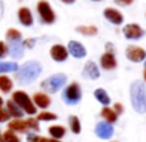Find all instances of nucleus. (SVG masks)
Instances as JSON below:
<instances>
[{"instance_id": "obj_1", "label": "nucleus", "mask_w": 146, "mask_h": 142, "mask_svg": "<svg viewBox=\"0 0 146 142\" xmlns=\"http://www.w3.org/2000/svg\"><path fill=\"white\" fill-rule=\"evenodd\" d=\"M42 65L37 60H27L15 72V79L20 85H30L42 75Z\"/></svg>"}, {"instance_id": "obj_2", "label": "nucleus", "mask_w": 146, "mask_h": 142, "mask_svg": "<svg viewBox=\"0 0 146 142\" xmlns=\"http://www.w3.org/2000/svg\"><path fill=\"white\" fill-rule=\"evenodd\" d=\"M130 102L132 108L137 113H146V86L142 81H135L130 83Z\"/></svg>"}, {"instance_id": "obj_3", "label": "nucleus", "mask_w": 146, "mask_h": 142, "mask_svg": "<svg viewBox=\"0 0 146 142\" xmlns=\"http://www.w3.org/2000/svg\"><path fill=\"white\" fill-rule=\"evenodd\" d=\"M7 129L16 132V133H27V132H39L40 131V125L39 121L33 116L27 118V119H12L7 122Z\"/></svg>"}, {"instance_id": "obj_4", "label": "nucleus", "mask_w": 146, "mask_h": 142, "mask_svg": "<svg viewBox=\"0 0 146 142\" xmlns=\"http://www.w3.org/2000/svg\"><path fill=\"white\" fill-rule=\"evenodd\" d=\"M66 85H67V76L64 73H54V75H50L49 78H46L44 81H42L40 88L46 93H56V92L62 91Z\"/></svg>"}, {"instance_id": "obj_5", "label": "nucleus", "mask_w": 146, "mask_h": 142, "mask_svg": "<svg viewBox=\"0 0 146 142\" xmlns=\"http://www.w3.org/2000/svg\"><path fill=\"white\" fill-rule=\"evenodd\" d=\"M12 101H15V102L19 105V108H20L26 115L35 116V115L37 113V108L35 106L32 98H30L25 91H15V92L12 93Z\"/></svg>"}, {"instance_id": "obj_6", "label": "nucleus", "mask_w": 146, "mask_h": 142, "mask_svg": "<svg viewBox=\"0 0 146 142\" xmlns=\"http://www.w3.org/2000/svg\"><path fill=\"white\" fill-rule=\"evenodd\" d=\"M82 86L78 83V82H72L69 85H66L63 88V92H62V99L66 105H78L80 101H82Z\"/></svg>"}, {"instance_id": "obj_7", "label": "nucleus", "mask_w": 146, "mask_h": 142, "mask_svg": "<svg viewBox=\"0 0 146 142\" xmlns=\"http://www.w3.org/2000/svg\"><path fill=\"white\" fill-rule=\"evenodd\" d=\"M36 10L43 25H53L56 22V13L53 12L52 5L47 0H39L36 5Z\"/></svg>"}, {"instance_id": "obj_8", "label": "nucleus", "mask_w": 146, "mask_h": 142, "mask_svg": "<svg viewBox=\"0 0 146 142\" xmlns=\"http://www.w3.org/2000/svg\"><path fill=\"white\" fill-rule=\"evenodd\" d=\"M49 55L52 57V60L57 62V63H63L67 60L69 57V52H67V47L64 45H60V43H56L50 47L49 50Z\"/></svg>"}, {"instance_id": "obj_9", "label": "nucleus", "mask_w": 146, "mask_h": 142, "mask_svg": "<svg viewBox=\"0 0 146 142\" xmlns=\"http://www.w3.org/2000/svg\"><path fill=\"white\" fill-rule=\"evenodd\" d=\"M82 76L85 79H90V81H98L100 78V69L99 66L93 62V60H88L83 66L82 70Z\"/></svg>"}, {"instance_id": "obj_10", "label": "nucleus", "mask_w": 146, "mask_h": 142, "mask_svg": "<svg viewBox=\"0 0 146 142\" xmlns=\"http://www.w3.org/2000/svg\"><path fill=\"white\" fill-rule=\"evenodd\" d=\"M126 57H127V60L135 62V63L143 62L146 59V50L139 47V46L130 45V46L126 47Z\"/></svg>"}, {"instance_id": "obj_11", "label": "nucleus", "mask_w": 146, "mask_h": 142, "mask_svg": "<svg viewBox=\"0 0 146 142\" xmlns=\"http://www.w3.org/2000/svg\"><path fill=\"white\" fill-rule=\"evenodd\" d=\"M123 35L129 40H139V39L143 37L145 30L136 23H129V25H126L123 27Z\"/></svg>"}, {"instance_id": "obj_12", "label": "nucleus", "mask_w": 146, "mask_h": 142, "mask_svg": "<svg viewBox=\"0 0 146 142\" xmlns=\"http://www.w3.org/2000/svg\"><path fill=\"white\" fill-rule=\"evenodd\" d=\"M95 133L100 139H110L113 136V133H115V129H113V125L112 123H108V122L102 121V122H98L96 123Z\"/></svg>"}, {"instance_id": "obj_13", "label": "nucleus", "mask_w": 146, "mask_h": 142, "mask_svg": "<svg viewBox=\"0 0 146 142\" xmlns=\"http://www.w3.org/2000/svg\"><path fill=\"white\" fill-rule=\"evenodd\" d=\"M67 52H69L70 56H73L75 59H83L88 55L86 47L78 40H70L67 43Z\"/></svg>"}, {"instance_id": "obj_14", "label": "nucleus", "mask_w": 146, "mask_h": 142, "mask_svg": "<svg viewBox=\"0 0 146 142\" xmlns=\"http://www.w3.org/2000/svg\"><path fill=\"white\" fill-rule=\"evenodd\" d=\"M103 16H105V19H106L108 22H110V23L115 25V26H120V25L123 23V20H125L123 15H122L117 9H113V7H106V9L103 10Z\"/></svg>"}, {"instance_id": "obj_15", "label": "nucleus", "mask_w": 146, "mask_h": 142, "mask_svg": "<svg viewBox=\"0 0 146 142\" xmlns=\"http://www.w3.org/2000/svg\"><path fill=\"white\" fill-rule=\"evenodd\" d=\"M17 20L25 27H32L33 23H35V19H33V15H32L30 9L25 7V6L19 7V10H17Z\"/></svg>"}, {"instance_id": "obj_16", "label": "nucleus", "mask_w": 146, "mask_h": 142, "mask_svg": "<svg viewBox=\"0 0 146 142\" xmlns=\"http://www.w3.org/2000/svg\"><path fill=\"white\" fill-rule=\"evenodd\" d=\"M7 53L15 59H20L25 55V46L22 40H15V42H7Z\"/></svg>"}, {"instance_id": "obj_17", "label": "nucleus", "mask_w": 146, "mask_h": 142, "mask_svg": "<svg viewBox=\"0 0 146 142\" xmlns=\"http://www.w3.org/2000/svg\"><path fill=\"white\" fill-rule=\"evenodd\" d=\"M32 101H33V103H35L36 108L43 109V111H46L52 105V99H50L49 93H46V92H36L33 95Z\"/></svg>"}, {"instance_id": "obj_18", "label": "nucleus", "mask_w": 146, "mask_h": 142, "mask_svg": "<svg viewBox=\"0 0 146 142\" xmlns=\"http://www.w3.org/2000/svg\"><path fill=\"white\" fill-rule=\"evenodd\" d=\"M116 66H117V60L115 57V53L105 52L100 56V67L102 69H105V70H113Z\"/></svg>"}, {"instance_id": "obj_19", "label": "nucleus", "mask_w": 146, "mask_h": 142, "mask_svg": "<svg viewBox=\"0 0 146 142\" xmlns=\"http://www.w3.org/2000/svg\"><path fill=\"white\" fill-rule=\"evenodd\" d=\"M5 103H6V109H7L10 118H13V119H20V118H23L25 112L19 108V105H17L15 101L9 99V101H6Z\"/></svg>"}, {"instance_id": "obj_20", "label": "nucleus", "mask_w": 146, "mask_h": 142, "mask_svg": "<svg viewBox=\"0 0 146 142\" xmlns=\"http://www.w3.org/2000/svg\"><path fill=\"white\" fill-rule=\"evenodd\" d=\"M93 96H95V99H96L100 105H103V106H109V105H110V96H109V93H108L103 88L95 89Z\"/></svg>"}, {"instance_id": "obj_21", "label": "nucleus", "mask_w": 146, "mask_h": 142, "mask_svg": "<svg viewBox=\"0 0 146 142\" xmlns=\"http://www.w3.org/2000/svg\"><path fill=\"white\" fill-rule=\"evenodd\" d=\"M67 125H69V129H70L72 133L79 135V133L82 132V123H80L79 116H76V115H70V116H69Z\"/></svg>"}, {"instance_id": "obj_22", "label": "nucleus", "mask_w": 146, "mask_h": 142, "mask_svg": "<svg viewBox=\"0 0 146 142\" xmlns=\"http://www.w3.org/2000/svg\"><path fill=\"white\" fill-rule=\"evenodd\" d=\"M100 116L103 118L105 122L113 125V123L117 121V116H119V115H116V112H115L112 108H109V106H103V109L100 111Z\"/></svg>"}, {"instance_id": "obj_23", "label": "nucleus", "mask_w": 146, "mask_h": 142, "mask_svg": "<svg viewBox=\"0 0 146 142\" xmlns=\"http://www.w3.org/2000/svg\"><path fill=\"white\" fill-rule=\"evenodd\" d=\"M13 91V79L7 75H0V92L10 93Z\"/></svg>"}, {"instance_id": "obj_24", "label": "nucleus", "mask_w": 146, "mask_h": 142, "mask_svg": "<svg viewBox=\"0 0 146 142\" xmlns=\"http://www.w3.org/2000/svg\"><path fill=\"white\" fill-rule=\"evenodd\" d=\"M19 69V63L13 62H0V75H6V73H15Z\"/></svg>"}, {"instance_id": "obj_25", "label": "nucleus", "mask_w": 146, "mask_h": 142, "mask_svg": "<svg viewBox=\"0 0 146 142\" xmlns=\"http://www.w3.org/2000/svg\"><path fill=\"white\" fill-rule=\"evenodd\" d=\"M47 132L53 139H62L66 135V128L63 125H52V126H49Z\"/></svg>"}, {"instance_id": "obj_26", "label": "nucleus", "mask_w": 146, "mask_h": 142, "mask_svg": "<svg viewBox=\"0 0 146 142\" xmlns=\"http://www.w3.org/2000/svg\"><path fill=\"white\" fill-rule=\"evenodd\" d=\"M76 32L80 33L82 36H96L98 35V27L95 25H88V26H78L76 27Z\"/></svg>"}, {"instance_id": "obj_27", "label": "nucleus", "mask_w": 146, "mask_h": 142, "mask_svg": "<svg viewBox=\"0 0 146 142\" xmlns=\"http://www.w3.org/2000/svg\"><path fill=\"white\" fill-rule=\"evenodd\" d=\"M36 119L39 122H52V121H57V115L49 111H42L39 113H36Z\"/></svg>"}, {"instance_id": "obj_28", "label": "nucleus", "mask_w": 146, "mask_h": 142, "mask_svg": "<svg viewBox=\"0 0 146 142\" xmlns=\"http://www.w3.org/2000/svg\"><path fill=\"white\" fill-rule=\"evenodd\" d=\"M6 40L7 42H15V40H22V32L15 29V27H10L6 30Z\"/></svg>"}, {"instance_id": "obj_29", "label": "nucleus", "mask_w": 146, "mask_h": 142, "mask_svg": "<svg viewBox=\"0 0 146 142\" xmlns=\"http://www.w3.org/2000/svg\"><path fill=\"white\" fill-rule=\"evenodd\" d=\"M2 135H3V142H22L20 138H19V135L16 132L10 131V129L5 131Z\"/></svg>"}, {"instance_id": "obj_30", "label": "nucleus", "mask_w": 146, "mask_h": 142, "mask_svg": "<svg viewBox=\"0 0 146 142\" xmlns=\"http://www.w3.org/2000/svg\"><path fill=\"white\" fill-rule=\"evenodd\" d=\"M9 121H10V115H9L7 109L0 106V123H5V122H9Z\"/></svg>"}, {"instance_id": "obj_31", "label": "nucleus", "mask_w": 146, "mask_h": 142, "mask_svg": "<svg viewBox=\"0 0 146 142\" xmlns=\"http://www.w3.org/2000/svg\"><path fill=\"white\" fill-rule=\"evenodd\" d=\"M22 42H23L25 49H33V47L36 46V43H37V39H35V37H27V39H25V40H22Z\"/></svg>"}, {"instance_id": "obj_32", "label": "nucleus", "mask_w": 146, "mask_h": 142, "mask_svg": "<svg viewBox=\"0 0 146 142\" xmlns=\"http://www.w3.org/2000/svg\"><path fill=\"white\" fill-rule=\"evenodd\" d=\"M7 55V43L0 40V59H3Z\"/></svg>"}, {"instance_id": "obj_33", "label": "nucleus", "mask_w": 146, "mask_h": 142, "mask_svg": "<svg viewBox=\"0 0 146 142\" xmlns=\"http://www.w3.org/2000/svg\"><path fill=\"white\" fill-rule=\"evenodd\" d=\"M112 109L116 112V115H120V113H123V111H125L123 105H122V103H119V102H116V103L113 105V108H112Z\"/></svg>"}, {"instance_id": "obj_34", "label": "nucleus", "mask_w": 146, "mask_h": 142, "mask_svg": "<svg viewBox=\"0 0 146 142\" xmlns=\"http://www.w3.org/2000/svg\"><path fill=\"white\" fill-rule=\"evenodd\" d=\"M115 3L119 6H129L133 3V0H115Z\"/></svg>"}, {"instance_id": "obj_35", "label": "nucleus", "mask_w": 146, "mask_h": 142, "mask_svg": "<svg viewBox=\"0 0 146 142\" xmlns=\"http://www.w3.org/2000/svg\"><path fill=\"white\" fill-rule=\"evenodd\" d=\"M105 49H106V52H109V53H115V46H113V43H110V42H108V43L105 45Z\"/></svg>"}, {"instance_id": "obj_36", "label": "nucleus", "mask_w": 146, "mask_h": 142, "mask_svg": "<svg viewBox=\"0 0 146 142\" xmlns=\"http://www.w3.org/2000/svg\"><path fill=\"white\" fill-rule=\"evenodd\" d=\"M3 16H5V2L0 0V20L3 19Z\"/></svg>"}, {"instance_id": "obj_37", "label": "nucleus", "mask_w": 146, "mask_h": 142, "mask_svg": "<svg viewBox=\"0 0 146 142\" xmlns=\"http://www.w3.org/2000/svg\"><path fill=\"white\" fill-rule=\"evenodd\" d=\"M37 142H52V138H44V136H40V135H39Z\"/></svg>"}, {"instance_id": "obj_38", "label": "nucleus", "mask_w": 146, "mask_h": 142, "mask_svg": "<svg viewBox=\"0 0 146 142\" xmlns=\"http://www.w3.org/2000/svg\"><path fill=\"white\" fill-rule=\"evenodd\" d=\"M60 2L64 3V5H73V3L76 2V0H60Z\"/></svg>"}, {"instance_id": "obj_39", "label": "nucleus", "mask_w": 146, "mask_h": 142, "mask_svg": "<svg viewBox=\"0 0 146 142\" xmlns=\"http://www.w3.org/2000/svg\"><path fill=\"white\" fill-rule=\"evenodd\" d=\"M3 105H5V101H3L2 96H0V106H3Z\"/></svg>"}, {"instance_id": "obj_40", "label": "nucleus", "mask_w": 146, "mask_h": 142, "mask_svg": "<svg viewBox=\"0 0 146 142\" xmlns=\"http://www.w3.org/2000/svg\"><path fill=\"white\" fill-rule=\"evenodd\" d=\"M52 142H62V139H53L52 138Z\"/></svg>"}, {"instance_id": "obj_41", "label": "nucleus", "mask_w": 146, "mask_h": 142, "mask_svg": "<svg viewBox=\"0 0 146 142\" xmlns=\"http://www.w3.org/2000/svg\"><path fill=\"white\" fill-rule=\"evenodd\" d=\"M0 142H3V135H2V132H0Z\"/></svg>"}, {"instance_id": "obj_42", "label": "nucleus", "mask_w": 146, "mask_h": 142, "mask_svg": "<svg viewBox=\"0 0 146 142\" xmlns=\"http://www.w3.org/2000/svg\"><path fill=\"white\" fill-rule=\"evenodd\" d=\"M143 78H145V82H146V69H145V72H143Z\"/></svg>"}, {"instance_id": "obj_43", "label": "nucleus", "mask_w": 146, "mask_h": 142, "mask_svg": "<svg viewBox=\"0 0 146 142\" xmlns=\"http://www.w3.org/2000/svg\"><path fill=\"white\" fill-rule=\"evenodd\" d=\"M92 2H100V0H92Z\"/></svg>"}, {"instance_id": "obj_44", "label": "nucleus", "mask_w": 146, "mask_h": 142, "mask_svg": "<svg viewBox=\"0 0 146 142\" xmlns=\"http://www.w3.org/2000/svg\"><path fill=\"white\" fill-rule=\"evenodd\" d=\"M145 69H146V59H145Z\"/></svg>"}, {"instance_id": "obj_45", "label": "nucleus", "mask_w": 146, "mask_h": 142, "mask_svg": "<svg viewBox=\"0 0 146 142\" xmlns=\"http://www.w3.org/2000/svg\"><path fill=\"white\" fill-rule=\"evenodd\" d=\"M112 142H113V141H112Z\"/></svg>"}]
</instances>
